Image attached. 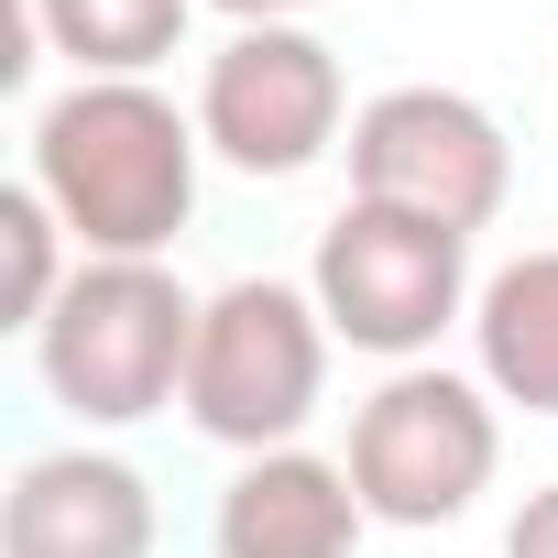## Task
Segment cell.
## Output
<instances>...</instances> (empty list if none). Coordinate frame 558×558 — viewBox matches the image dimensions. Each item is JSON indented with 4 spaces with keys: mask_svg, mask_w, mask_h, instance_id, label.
<instances>
[{
    "mask_svg": "<svg viewBox=\"0 0 558 558\" xmlns=\"http://www.w3.org/2000/svg\"><path fill=\"white\" fill-rule=\"evenodd\" d=\"M208 12H230V23H296V12H329V0H208Z\"/></svg>",
    "mask_w": 558,
    "mask_h": 558,
    "instance_id": "14",
    "label": "cell"
},
{
    "mask_svg": "<svg viewBox=\"0 0 558 558\" xmlns=\"http://www.w3.org/2000/svg\"><path fill=\"white\" fill-rule=\"evenodd\" d=\"M34 34L77 66V77H154L175 45H186V12L197 0H23Z\"/></svg>",
    "mask_w": 558,
    "mask_h": 558,
    "instance_id": "11",
    "label": "cell"
},
{
    "mask_svg": "<svg viewBox=\"0 0 558 558\" xmlns=\"http://www.w3.org/2000/svg\"><path fill=\"white\" fill-rule=\"evenodd\" d=\"M197 110L154 77H77L34 110V186L66 219L77 263H165L197 219Z\"/></svg>",
    "mask_w": 558,
    "mask_h": 558,
    "instance_id": "1",
    "label": "cell"
},
{
    "mask_svg": "<svg viewBox=\"0 0 558 558\" xmlns=\"http://www.w3.org/2000/svg\"><path fill=\"white\" fill-rule=\"evenodd\" d=\"M351 493L373 525H449L482 504L493 460H504V416H493V384L482 373H438V362H405L362 395L351 416Z\"/></svg>",
    "mask_w": 558,
    "mask_h": 558,
    "instance_id": "4",
    "label": "cell"
},
{
    "mask_svg": "<svg viewBox=\"0 0 558 558\" xmlns=\"http://www.w3.org/2000/svg\"><path fill=\"white\" fill-rule=\"evenodd\" d=\"M351 121L340 56L307 23H241L197 77V143L230 175H307Z\"/></svg>",
    "mask_w": 558,
    "mask_h": 558,
    "instance_id": "7",
    "label": "cell"
},
{
    "mask_svg": "<svg viewBox=\"0 0 558 558\" xmlns=\"http://www.w3.org/2000/svg\"><path fill=\"white\" fill-rule=\"evenodd\" d=\"M329 395V318L286 274H241L197 307V351H186V427L263 460L296 449V427Z\"/></svg>",
    "mask_w": 558,
    "mask_h": 558,
    "instance_id": "3",
    "label": "cell"
},
{
    "mask_svg": "<svg viewBox=\"0 0 558 558\" xmlns=\"http://www.w3.org/2000/svg\"><path fill=\"white\" fill-rule=\"evenodd\" d=\"M307 296L329 318V340L373 351V362H416L438 351L449 318H471V230H438V219H405V208H373L351 197L329 230H318V263H307Z\"/></svg>",
    "mask_w": 558,
    "mask_h": 558,
    "instance_id": "5",
    "label": "cell"
},
{
    "mask_svg": "<svg viewBox=\"0 0 558 558\" xmlns=\"http://www.w3.org/2000/svg\"><path fill=\"white\" fill-rule=\"evenodd\" d=\"M362 493H351V460H318V449H263L230 471L219 514H208V547L219 558H362Z\"/></svg>",
    "mask_w": 558,
    "mask_h": 558,
    "instance_id": "9",
    "label": "cell"
},
{
    "mask_svg": "<svg viewBox=\"0 0 558 558\" xmlns=\"http://www.w3.org/2000/svg\"><path fill=\"white\" fill-rule=\"evenodd\" d=\"M0 558H154V482L110 449H45L12 471Z\"/></svg>",
    "mask_w": 558,
    "mask_h": 558,
    "instance_id": "8",
    "label": "cell"
},
{
    "mask_svg": "<svg viewBox=\"0 0 558 558\" xmlns=\"http://www.w3.org/2000/svg\"><path fill=\"white\" fill-rule=\"evenodd\" d=\"M197 307L165 263H77L66 296L34 329V373L66 416L88 427H143L154 405H186V351H197Z\"/></svg>",
    "mask_w": 558,
    "mask_h": 558,
    "instance_id": "2",
    "label": "cell"
},
{
    "mask_svg": "<svg viewBox=\"0 0 558 558\" xmlns=\"http://www.w3.org/2000/svg\"><path fill=\"white\" fill-rule=\"evenodd\" d=\"M351 197L438 219V230H493L514 197V143L471 88H384L351 110Z\"/></svg>",
    "mask_w": 558,
    "mask_h": 558,
    "instance_id": "6",
    "label": "cell"
},
{
    "mask_svg": "<svg viewBox=\"0 0 558 558\" xmlns=\"http://www.w3.org/2000/svg\"><path fill=\"white\" fill-rule=\"evenodd\" d=\"M504 558H558V482L514 504V525H504Z\"/></svg>",
    "mask_w": 558,
    "mask_h": 558,
    "instance_id": "13",
    "label": "cell"
},
{
    "mask_svg": "<svg viewBox=\"0 0 558 558\" xmlns=\"http://www.w3.org/2000/svg\"><path fill=\"white\" fill-rule=\"evenodd\" d=\"M0 252H12V329H45V307L66 296V219L45 208V186L23 175L12 197H0Z\"/></svg>",
    "mask_w": 558,
    "mask_h": 558,
    "instance_id": "12",
    "label": "cell"
},
{
    "mask_svg": "<svg viewBox=\"0 0 558 558\" xmlns=\"http://www.w3.org/2000/svg\"><path fill=\"white\" fill-rule=\"evenodd\" d=\"M471 373L493 384V405L558 416V241L514 252L504 274H482V296H471Z\"/></svg>",
    "mask_w": 558,
    "mask_h": 558,
    "instance_id": "10",
    "label": "cell"
}]
</instances>
